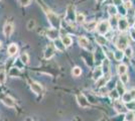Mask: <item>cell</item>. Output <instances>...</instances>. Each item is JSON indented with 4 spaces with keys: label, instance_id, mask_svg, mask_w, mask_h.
Instances as JSON below:
<instances>
[{
    "label": "cell",
    "instance_id": "obj_1",
    "mask_svg": "<svg viewBox=\"0 0 135 121\" xmlns=\"http://www.w3.org/2000/svg\"><path fill=\"white\" fill-rule=\"evenodd\" d=\"M46 15H47V18H49V21L51 23V25L54 27V28H60L61 26V21H60V18L57 17L56 13L51 11H47L46 12Z\"/></svg>",
    "mask_w": 135,
    "mask_h": 121
},
{
    "label": "cell",
    "instance_id": "obj_2",
    "mask_svg": "<svg viewBox=\"0 0 135 121\" xmlns=\"http://www.w3.org/2000/svg\"><path fill=\"white\" fill-rule=\"evenodd\" d=\"M109 27H110V24L108 21H105V20H103L101 21L100 23H98L97 24V30H98V32L100 33V35H106L108 31H109Z\"/></svg>",
    "mask_w": 135,
    "mask_h": 121
},
{
    "label": "cell",
    "instance_id": "obj_3",
    "mask_svg": "<svg viewBox=\"0 0 135 121\" xmlns=\"http://www.w3.org/2000/svg\"><path fill=\"white\" fill-rule=\"evenodd\" d=\"M127 45H128V40H127L126 35H120L118 40H117V42H116V46L118 47V50L123 51V50H125V49L128 46Z\"/></svg>",
    "mask_w": 135,
    "mask_h": 121
},
{
    "label": "cell",
    "instance_id": "obj_4",
    "mask_svg": "<svg viewBox=\"0 0 135 121\" xmlns=\"http://www.w3.org/2000/svg\"><path fill=\"white\" fill-rule=\"evenodd\" d=\"M46 35H47V37H49L50 40H52L59 38V36H60L59 28H54V27H52V28L49 29V30L46 31Z\"/></svg>",
    "mask_w": 135,
    "mask_h": 121
},
{
    "label": "cell",
    "instance_id": "obj_5",
    "mask_svg": "<svg viewBox=\"0 0 135 121\" xmlns=\"http://www.w3.org/2000/svg\"><path fill=\"white\" fill-rule=\"evenodd\" d=\"M114 108L117 110V112L119 113H124V112H126V109H127L124 105L123 101H120L118 99H116V101L114 102Z\"/></svg>",
    "mask_w": 135,
    "mask_h": 121
},
{
    "label": "cell",
    "instance_id": "obj_6",
    "mask_svg": "<svg viewBox=\"0 0 135 121\" xmlns=\"http://www.w3.org/2000/svg\"><path fill=\"white\" fill-rule=\"evenodd\" d=\"M118 29L120 31H125L126 29L129 27V22H128V20L127 19H125V18H121V19H119L118 20Z\"/></svg>",
    "mask_w": 135,
    "mask_h": 121
},
{
    "label": "cell",
    "instance_id": "obj_7",
    "mask_svg": "<svg viewBox=\"0 0 135 121\" xmlns=\"http://www.w3.org/2000/svg\"><path fill=\"white\" fill-rule=\"evenodd\" d=\"M77 100H78V103L81 107H89V101H88V98H86L83 94H79L77 96Z\"/></svg>",
    "mask_w": 135,
    "mask_h": 121
},
{
    "label": "cell",
    "instance_id": "obj_8",
    "mask_svg": "<svg viewBox=\"0 0 135 121\" xmlns=\"http://www.w3.org/2000/svg\"><path fill=\"white\" fill-rule=\"evenodd\" d=\"M79 45L81 47H83V49H86V50H88L89 49V46H90V41L88 38H86L85 36H80L79 40Z\"/></svg>",
    "mask_w": 135,
    "mask_h": 121
},
{
    "label": "cell",
    "instance_id": "obj_9",
    "mask_svg": "<svg viewBox=\"0 0 135 121\" xmlns=\"http://www.w3.org/2000/svg\"><path fill=\"white\" fill-rule=\"evenodd\" d=\"M30 88H31V90H32V92L35 93V94H37V95H40V93L42 92V87L40 84L38 83H31V85H30Z\"/></svg>",
    "mask_w": 135,
    "mask_h": 121
},
{
    "label": "cell",
    "instance_id": "obj_10",
    "mask_svg": "<svg viewBox=\"0 0 135 121\" xmlns=\"http://www.w3.org/2000/svg\"><path fill=\"white\" fill-rule=\"evenodd\" d=\"M12 31H13V25L11 23H6L4 25V28H3V32L6 37H9L11 35Z\"/></svg>",
    "mask_w": 135,
    "mask_h": 121
},
{
    "label": "cell",
    "instance_id": "obj_11",
    "mask_svg": "<svg viewBox=\"0 0 135 121\" xmlns=\"http://www.w3.org/2000/svg\"><path fill=\"white\" fill-rule=\"evenodd\" d=\"M55 55V49L51 46H49L45 51V59H51L54 57Z\"/></svg>",
    "mask_w": 135,
    "mask_h": 121
},
{
    "label": "cell",
    "instance_id": "obj_12",
    "mask_svg": "<svg viewBox=\"0 0 135 121\" xmlns=\"http://www.w3.org/2000/svg\"><path fill=\"white\" fill-rule=\"evenodd\" d=\"M84 27L88 31H93L94 29L97 28V22L96 21H89L87 23H84Z\"/></svg>",
    "mask_w": 135,
    "mask_h": 121
},
{
    "label": "cell",
    "instance_id": "obj_13",
    "mask_svg": "<svg viewBox=\"0 0 135 121\" xmlns=\"http://www.w3.org/2000/svg\"><path fill=\"white\" fill-rule=\"evenodd\" d=\"M108 13L111 15V16H116V14L118 13V9H117V6L114 5V4H111V5L108 6L107 8Z\"/></svg>",
    "mask_w": 135,
    "mask_h": 121
},
{
    "label": "cell",
    "instance_id": "obj_14",
    "mask_svg": "<svg viewBox=\"0 0 135 121\" xmlns=\"http://www.w3.org/2000/svg\"><path fill=\"white\" fill-rule=\"evenodd\" d=\"M7 52H8V55H9V56H14V55L18 52V46H17V45H15V43H11L10 46H8Z\"/></svg>",
    "mask_w": 135,
    "mask_h": 121
},
{
    "label": "cell",
    "instance_id": "obj_15",
    "mask_svg": "<svg viewBox=\"0 0 135 121\" xmlns=\"http://www.w3.org/2000/svg\"><path fill=\"white\" fill-rule=\"evenodd\" d=\"M2 102L5 104L6 106H8V107H14V105H15V103H14V100L11 98V97H9V96H6L5 98H3V100H2Z\"/></svg>",
    "mask_w": 135,
    "mask_h": 121
},
{
    "label": "cell",
    "instance_id": "obj_16",
    "mask_svg": "<svg viewBox=\"0 0 135 121\" xmlns=\"http://www.w3.org/2000/svg\"><path fill=\"white\" fill-rule=\"evenodd\" d=\"M55 46H56V50H59V51H61V52H62V51L66 49L65 45L62 43V40H60V38H56V40H55Z\"/></svg>",
    "mask_w": 135,
    "mask_h": 121
},
{
    "label": "cell",
    "instance_id": "obj_17",
    "mask_svg": "<svg viewBox=\"0 0 135 121\" xmlns=\"http://www.w3.org/2000/svg\"><path fill=\"white\" fill-rule=\"evenodd\" d=\"M122 101H123L124 103H130V102L133 101V98H132V96H131L130 92L124 93L123 95H122Z\"/></svg>",
    "mask_w": 135,
    "mask_h": 121
},
{
    "label": "cell",
    "instance_id": "obj_18",
    "mask_svg": "<svg viewBox=\"0 0 135 121\" xmlns=\"http://www.w3.org/2000/svg\"><path fill=\"white\" fill-rule=\"evenodd\" d=\"M96 41H97V43L99 46H104V45L107 43V38L105 36H103L102 35H100L96 37Z\"/></svg>",
    "mask_w": 135,
    "mask_h": 121
},
{
    "label": "cell",
    "instance_id": "obj_19",
    "mask_svg": "<svg viewBox=\"0 0 135 121\" xmlns=\"http://www.w3.org/2000/svg\"><path fill=\"white\" fill-rule=\"evenodd\" d=\"M102 76H103V70H102V68L98 67V68L94 71L93 77H94V79H95V80H98V79H100V78H101Z\"/></svg>",
    "mask_w": 135,
    "mask_h": 121
},
{
    "label": "cell",
    "instance_id": "obj_20",
    "mask_svg": "<svg viewBox=\"0 0 135 121\" xmlns=\"http://www.w3.org/2000/svg\"><path fill=\"white\" fill-rule=\"evenodd\" d=\"M124 57V52H122L121 50H117L116 52H114V59L116 60V61H122V59Z\"/></svg>",
    "mask_w": 135,
    "mask_h": 121
},
{
    "label": "cell",
    "instance_id": "obj_21",
    "mask_svg": "<svg viewBox=\"0 0 135 121\" xmlns=\"http://www.w3.org/2000/svg\"><path fill=\"white\" fill-rule=\"evenodd\" d=\"M62 43L65 45V46L67 47V46H70L71 45H72V42H73V40L69 36V35H66V36H64L62 38Z\"/></svg>",
    "mask_w": 135,
    "mask_h": 121
},
{
    "label": "cell",
    "instance_id": "obj_22",
    "mask_svg": "<svg viewBox=\"0 0 135 121\" xmlns=\"http://www.w3.org/2000/svg\"><path fill=\"white\" fill-rule=\"evenodd\" d=\"M76 21L77 23H79V24H82V23L85 22V15L83 13H81V12H78L77 14H76Z\"/></svg>",
    "mask_w": 135,
    "mask_h": 121
},
{
    "label": "cell",
    "instance_id": "obj_23",
    "mask_svg": "<svg viewBox=\"0 0 135 121\" xmlns=\"http://www.w3.org/2000/svg\"><path fill=\"white\" fill-rule=\"evenodd\" d=\"M117 72H118L119 75H123V74H125V73L127 72V66L124 65V64L119 65L118 68H117Z\"/></svg>",
    "mask_w": 135,
    "mask_h": 121
},
{
    "label": "cell",
    "instance_id": "obj_24",
    "mask_svg": "<svg viewBox=\"0 0 135 121\" xmlns=\"http://www.w3.org/2000/svg\"><path fill=\"white\" fill-rule=\"evenodd\" d=\"M116 90H117V92L119 93V95H123L124 93H125V89H124V85L121 83V81L117 83V85H116Z\"/></svg>",
    "mask_w": 135,
    "mask_h": 121
},
{
    "label": "cell",
    "instance_id": "obj_25",
    "mask_svg": "<svg viewBox=\"0 0 135 121\" xmlns=\"http://www.w3.org/2000/svg\"><path fill=\"white\" fill-rule=\"evenodd\" d=\"M104 62H103V68H102V70H103V74H107L108 72H109V60L108 59H104L103 60Z\"/></svg>",
    "mask_w": 135,
    "mask_h": 121
},
{
    "label": "cell",
    "instance_id": "obj_26",
    "mask_svg": "<svg viewBox=\"0 0 135 121\" xmlns=\"http://www.w3.org/2000/svg\"><path fill=\"white\" fill-rule=\"evenodd\" d=\"M106 83H107V79L106 78H100V79H98L97 80V83H96V85L98 87H104L106 85Z\"/></svg>",
    "mask_w": 135,
    "mask_h": 121
},
{
    "label": "cell",
    "instance_id": "obj_27",
    "mask_svg": "<svg viewBox=\"0 0 135 121\" xmlns=\"http://www.w3.org/2000/svg\"><path fill=\"white\" fill-rule=\"evenodd\" d=\"M6 81V73L4 70L0 71V85H3Z\"/></svg>",
    "mask_w": 135,
    "mask_h": 121
},
{
    "label": "cell",
    "instance_id": "obj_28",
    "mask_svg": "<svg viewBox=\"0 0 135 121\" xmlns=\"http://www.w3.org/2000/svg\"><path fill=\"white\" fill-rule=\"evenodd\" d=\"M109 24L112 26L113 28H114V27H116V26H118V20H117L116 16H111L110 21H109Z\"/></svg>",
    "mask_w": 135,
    "mask_h": 121
},
{
    "label": "cell",
    "instance_id": "obj_29",
    "mask_svg": "<svg viewBox=\"0 0 135 121\" xmlns=\"http://www.w3.org/2000/svg\"><path fill=\"white\" fill-rule=\"evenodd\" d=\"M117 9H118V12L121 14V15H126L127 14V9H126V7L123 5V4H121V5H119L117 7Z\"/></svg>",
    "mask_w": 135,
    "mask_h": 121
},
{
    "label": "cell",
    "instance_id": "obj_30",
    "mask_svg": "<svg viewBox=\"0 0 135 121\" xmlns=\"http://www.w3.org/2000/svg\"><path fill=\"white\" fill-rule=\"evenodd\" d=\"M20 61H21L24 65L28 64V62H29V57H28V55L26 52H23L22 55L20 56Z\"/></svg>",
    "mask_w": 135,
    "mask_h": 121
},
{
    "label": "cell",
    "instance_id": "obj_31",
    "mask_svg": "<svg viewBox=\"0 0 135 121\" xmlns=\"http://www.w3.org/2000/svg\"><path fill=\"white\" fill-rule=\"evenodd\" d=\"M125 120L126 121H134L135 120V115L133 112L129 111L126 115H125Z\"/></svg>",
    "mask_w": 135,
    "mask_h": 121
},
{
    "label": "cell",
    "instance_id": "obj_32",
    "mask_svg": "<svg viewBox=\"0 0 135 121\" xmlns=\"http://www.w3.org/2000/svg\"><path fill=\"white\" fill-rule=\"evenodd\" d=\"M124 55H125L126 57H128V58H132V56H133L132 49H131L130 46H127V47L124 50Z\"/></svg>",
    "mask_w": 135,
    "mask_h": 121
},
{
    "label": "cell",
    "instance_id": "obj_33",
    "mask_svg": "<svg viewBox=\"0 0 135 121\" xmlns=\"http://www.w3.org/2000/svg\"><path fill=\"white\" fill-rule=\"evenodd\" d=\"M72 74H73L75 77H79V76L82 74V70H81V68H79V67H75L73 69V71H72Z\"/></svg>",
    "mask_w": 135,
    "mask_h": 121
},
{
    "label": "cell",
    "instance_id": "obj_34",
    "mask_svg": "<svg viewBox=\"0 0 135 121\" xmlns=\"http://www.w3.org/2000/svg\"><path fill=\"white\" fill-rule=\"evenodd\" d=\"M120 76H121V77H120V81H121L122 83H124V84L128 83V81H129V77L126 75V73L123 74V75H120Z\"/></svg>",
    "mask_w": 135,
    "mask_h": 121
},
{
    "label": "cell",
    "instance_id": "obj_35",
    "mask_svg": "<svg viewBox=\"0 0 135 121\" xmlns=\"http://www.w3.org/2000/svg\"><path fill=\"white\" fill-rule=\"evenodd\" d=\"M18 75H19V71L17 68H12L10 70V77H16Z\"/></svg>",
    "mask_w": 135,
    "mask_h": 121
},
{
    "label": "cell",
    "instance_id": "obj_36",
    "mask_svg": "<svg viewBox=\"0 0 135 121\" xmlns=\"http://www.w3.org/2000/svg\"><path fill=\"white\" fill-rule=\"evenodd\" d=\"M109 95L111 96V98H112V99H115V100H116V99H118L119 96H120V95H119V93L117 92V90H114V91H112V92L110 93Z\"/></svg>",
    "mask_w": 135,
    "mask_h": 121
},
{
    "label": "cell",
    "instance_id": "obj_37",
    "mask_svg": "<svg viewBox=\"0 0 135 121\" xmlns=\"http://www.w3.org/2000/svg\"><path fill=\"white\" fill-rule=\"evenodd\" d=\"M100 93H101V96H107L108 94H109V93H108L107 88H105V86H104V87H101Z\"/></svg>",
    "mask_w": 135,
    "mask_h": 121
},
{
    "label": "cell",
    "instance_id": "obj_38",
    "mask_svg": "<svg viewBox=\"0 0 135 121\" xmlns=\"http://www.w3.org/2000/svg\"><path fill=\"white\" fill-rule=\"evenodd\" d=\"M34 25H35V21L31 19V20H29V21H28V23H27V28L28 29H32L34 27Z\"/></svg>",
    "mask_w": 135,
    "mask_h": 121
},
{
    "label": "cell",
    "instance_id": "obj_39",
    "mask_svg": "<svg viewBox=\"0 0 135 121\" xmlns=\"http://www.w3.org/2000/svg\"><path fill=\"white\" fill-rule=\"evenodd\" d=\"M31 0H20V4L22 6H28L30 4Z\"/></svg>",
    "mask_w": 135,
    "mask_h": 121
},
{
    "label": "cell",
    "instance_id": "obj_40",
    "mask_svg": "<svg viewBox=\"0 0 135 121\" xmlns=\"http://www.w3.org/2000/svg\"><path fill=\"white\" fill-rule=\"evenodd\" d=\"M125 119V116L121 115V116H116L115 118H113L112 121H123Z\"/></svg>",
    "mask_w": 135,
    "mask_h": 121
},
{
    "label": "cell",
    "instance_id": "obj_41",
    "mask_svg": "<svg viewBox=\"0 0 135 121\" xmlns=\"http://www.w3.org/2000/svg\"><path fill=\"white\" fill-rule=\"evenodd\" d=\"M129 33H130V36H131V38H132L133 40H135V28H130Z\"/></svg>",
    "mask_w": 135,
    "mask_h": 121
},
{
    "label": "cell",
    "instance_id": "obj_42",
    "mask_svg": "<svg viewBox=\"0 0 135 121\" xmlns=\"http://www.w3.org/2000/svg\"><path fill=\"white\" fill-rule=\"evenodd\" d=\"M106 56H107L108 59H113L114 58V55H113V52H111V51H107V52H106Z\"/></svg>",
    "mask_w": 135,
    "mask_h": 121
},
{
    "label": "cell",
    "instance_id": "obj_43",
    "mask_svg": "<svg viewBox=\"0 0 135 121\" xmlns=\"http://www.w3.org/2000/svg\"><path fill=\"white\" fill-rule=\"evenodd\" d=\"M113 4L116 6H119L122 4V0H113Z\"/></svg>",
    "mask_w": 135,
    "mask_h": 121
},
{
    "label": "cell",
    "instance_id": "obj_44",
    "mask_svg": "<svg viewBox=\"0 0 135 121\" xmlns=\"http://www.w3.org/2000/svg\"><path fill=\"white\" fill-rule=\"evenodd\" d=\"M125 7H126V9H128V8H131V2H130L129 0L128 1H126V3H125Z\"/></svg>",
    "mask_w": 135,
    "mask_h": 121
},
{
    "label": "cell",
    "instance_id": "obj_45",
    "mask_svg": "<svg viewBox=\"0 0 135 121\" xmlns=\"http://www.w3.org/2000/svg\"><path fill=\"white\" fill-rule=\"evenodd\" d=\"M130 94H131V96H132V98H133V100H135V89H132L131 91H129Z\"/></svg>",
    "mask_w": 135,
    "mask_h": 121
},
{
    "label": "cell",
    "instance_id": "obj_46",
    "mask_svg": "<svg viewBox=\"0 0 135 121\" xmlns=\"http://www.w3.org/2000/svg\"><path fill=\"white\" fill-rule=\"evenodd\" d=\"M103 1H104V0H97V2H98V3H102Z\"/></svg>",
    "mask_w": 135,
    "mask_h": 121
},
{
    "label": "cell",
    "instance_id": "obj_47",
    "mask_svg": "<svg viewBox=\"0 0 135 121\" xmlns=\"http://www.w3.org/2000/svg\"><path fill=\"white\" fill-rule=\"evenodd\" d=\"M1 47H2V42L0 41V49H1Z\"/></svg>",
    "mask_w": 135,
    "mask_h": 121
},
{
    "label": "cell",
    "instance_id": "obj_48",
    "mask_svg": "<svg viewBox=\"0 0 135 121\" xmlns=\"http://www.w3.org/2000/svg\"><path fill=\"white\" fill-rule=\"evenodd\" d=\"M133 28H135V22H134V24H133Z\"/></svg>",
    "mask_w": 135,
    "mask_h": 121
}]
</instances>
